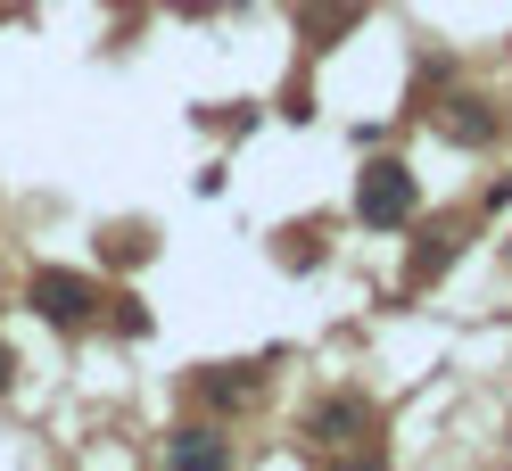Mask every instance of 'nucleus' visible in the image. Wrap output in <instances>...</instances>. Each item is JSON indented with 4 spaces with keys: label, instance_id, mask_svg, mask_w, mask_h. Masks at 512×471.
Listing matches in <instances>:
<instances>
[{
    "label": "nucleus",
    "instance_id": "obj_1",
    "mask_svg": "<svg viewBox=\"0 0 512 471\" xmlns=\"http://www.w3.org/2000/svg\"><path fill=\"white\" fill-rule=\"evenodd\" d=\"M356 215H364V224H405V215H413V174L389 166V157H380V166H364V182H356Z\"/></svg>",
    "mask_w": 512,
    "mask_h": 471
},
{
    "label": "nucleus",
    "instance_id": "obj_2",
    "mask_svg": "<svg viewBox=\"0 0 512 471\" xmlns=\"http://www.w3.org/2000/svg\"><path fill=\"white\" fill-rule=\"evenodd\" d=\"M25 298H34V306L50 314V323H83V314H91V281H83V273H58V265H42Z\"/></svg>",
    "mask_w": 512,
    "mask_h": 471
},
{
    "label": "nucleus",
    "instance_id": "obj_3",
    "mask_svg": "<svg viewBox=\"0 0 512 471\" xmlns=\"http://www.w3.org/2000/svg\"><path fill=\"white\" fill-rule=\"evenodd\" d=\"M166 463H174V471H232V447L207 438V430H182L174 447H166Z\"/></svg>",
    "mask_w": 512,
    "mask_h": 471
},
{
    "label": "nucleus",
    "instance_id": "obj_4",
    "mask_svg": "<svg viewBox=\"0 0 512 471\" xmlns=\"http://www.w3.org/2000/svg\"><path fill=\"white\" fill-rule=\"evenodd\" d=\"M9 372H17V364H9V348H0V389H9Z\"/></svg>",
    "mask_w": 512,
    "mask_h": 471
}]
</instances>
